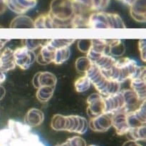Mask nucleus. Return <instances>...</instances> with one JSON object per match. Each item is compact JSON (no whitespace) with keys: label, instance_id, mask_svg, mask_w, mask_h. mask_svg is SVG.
<instances>
[{"label":"nucleus","instance_id":"9d476101","mask_svg":"<svg viewBox=\"0 0 146 146\" xmlns=\"http://www.w3.org/2000/svg\"><path fill=\"white\" fill-rule=\"evenodd\" d=\"M127 120L130 128L145 125V100L136 110L127 113Z\"/></svg>","mask_w":146,"mask_h":146},{"label":"nucleus","instance_id":"c756f323","mask_svg":"<svg viewBox=\"0 0 146 146\" xmlns=\"http://www.w3.org/2000/svg\"><path fill=\"white\" fill-rule=\"evenodd\" d=\"M93 63L89 60L87 56L80 57L76 61V68L79 73H84L85 74Z\"/></svg>","mask_w":146,"mask_h":146},{"label":"nucleus","instance_id":"c85d7f7f","mask_svg":"<svg viewBox=\"0 0 146 146\" xmlns=\"http://www.w3.org/2000/svg\"><path fill=\"white\" fill-rule=\"evenodd\" d=\"M91 81H89L86 76L80 77L74 83L75 89L77 92L83 93L86 91L91 86Z\"/></svg>","mask_w":146,"mask_h":146},{"label":"nucleus","instance_id":"5701e85b","mask_svg":"<svg viewBox=\"0 0 146 146\" xmlns=\"http://www.w3.org/2000/svg\"><path fill=\"white\" fill-rule=\"evenodd\" d=\"M56 47V48L53 63L57 64V65H60V64H64L69 58L70 55H71V50L69 48L70 46H67Z\"/></svg>","mask_w":146,"mask_h":146},{"label":"nucleus","instance_id":"72a5a7b5","mask_svg":"<svg viewBox=\"0 0 146 146\" xmlns=\"http://www.w3.org/2000/svg\"><path fill=\"white\" fill-rule=\"evenodd\" d=\"M139 50L141 54V59L145 62V39H141L139 41Z\"/></svg>","mask_w":146,"mask_h":146},{"label":"nucleus","instance_id":"20e7f679","mask_svg":"<svg viewBox=\"0 0 146 146\" xmlns=\"http://www.w3.org/2000/svg\"><path fill=\"white\" fill-rule=\"evenodd\" d=\"M49 14L54 20L55 27L70 25L74 14L72 0H53Z\"/></svg>","mask_w":146,"mask_h":146},{"label":"nucleus","instance_id":"7c9ffc66","mask_svg":"<svg viewBox=\"0 0 146 146\" xmlns=\"http://www.w3.org/2000/svg\"><path fill=\"white\" fill-rule=\"evenodd\" d=\"M24 46L29 49L34 51L36 48L42 46L47 41V40L43 39H25L24 40Z\"/></svg>","mask_w":146,"mask_h":146},{"label":"nucleus","instance_id":"39448f33","mask_svg":"<svg viewBox=\"0 0 146 146\" xmlns=\"http://www.w3.org/2000/svg\"><path fill=\"white\" fill-rule=\"evenodd\" d=\"M88 27L94 29L125 28L123 21L116 14L95 11L90 14Z\"/></svg>","mask_w":146,"mask_h":146},{"label":"nucleus","instance_id":"f704fd0d","mask_svg":"<svg viewBox=\"0 0 146 146\" xmlns=\"http://www.w3.org/2000/svg\"><path fill=\"white\" fill-rule=\"evenodd\" d=\"M123 146H142V145H141V144L138 143L137 141L129 140V141H126Z\"/></svg>","mask_w":146,"mask_h":146},{"label":"nucleus","instance_id":"ea45409f","mask_svg":"<svg viewBox=\"0 0 146 146\" xmlns=\"http://www.w3.org/2000/svg\"><path fill=\"white\" fill-rule=\"evenodd\" d=\"M0 54H1V51H0Z\"/></svg>","mask_w":146,"mask_h":146},{"label":"nucleus","instance_id":"4468645a","mask_svg":"<svg viewBox=\"0 0 146 146\" xmlns=\"http://www.w3.org/2000/svg\"><path fill=\"white\" fill-rule=\"evenodd\" d=\"M121 92L123 96L125 101V106L123 110L127 113L132 112L136 110L140 106L141 103L145 101L141 100L132 89H125L121 91Z\"/></svg>","mask_w":146,"mask_h":146},{"label":"nucleus","instance_id":"ddd939ff","mask_svg":"<svg viewBox=\"0 0 146 146\" xmlns=\"http://www.w3.org/2000/svg\"><path fill=\"white\" fill-rule=\"evenodd\" d=\"M37 0H6L7 7L13 12L24 14L36 5Z\"/></svg>","mask_w":146,"mask_h":146},{"label":"nucleus","instance_id":"1a4fd4ad","mask_svg":"<svg viewBox=\"0 0 146 146\" xmlns=\"http://www.w3.org/2000/svg\"><path fill=\"white\" fill-rule=\"evenodd\" d=\"M111 115L106 113H103L91 118L88 123V127L95 132H106L111 128Z\"/></svg>","mask_w":146,"mask_h":146},{"label":"nucleus","instance_id":"f3484780","mask_svg":"<svg viewBox=\"0 0 146 146\" xmlns=\"http://www.w3.org/2000/svg\"><path fill=\"white\" fill-rule=\"evenodd\" d=\"M8 128L11 133L17 138H26L31 133V127L26 123L10 119L8 121Z\"/></svg>","mask_w":146,"mask_h":146},{"label":"nucleus","instance_id":"423d86ee","mask_svg":"<svg viewBox=\"0 0 146 146\" xmlns=\"http://www.w3.org/2000/svg\"><path fill=\"white\" fill-rule=\"evenodd\" d=\"M14 56L16 65L23 70L28 69L36 61V57L34 51L25 46L16 48L14 51Z\"/></svg>","mask_w":146,"mask_h":146},{"label":"nucleus","instance_id":"f8f14e48","mask_svg":"<svg viewBox=\"0 0 146 146\" xmlns=\"http://www.w3.org/2000/svg\"><path fill=\"white\" fill-rule=\"evenodd\" d=\"M56 48V47L54 46L51 39L47 40L46 42L41 46L40 52L36 57L37 62L41 65H46L53 63Z\"/></svg>","mask_w":146,"mask_h":146},{"label":"nucleus","instance_id":"9b49d317","mask_svg":"<svg viewBox=\"0 0 146 146\" xmlns=\"http://www.w3.org/2000/svg\"><path fill=\"white\" fill-rule=\"evenodd\" d=\"M111 123L116 133L119 135H125L130 129L127 120V112L123 110L118 111L111 115Z\"/></svg>","mask_w":146,"mask_h":146},{"label":"nucleus","instance_id":"e433bc0d","mask_svg":"<svg viewBox=\"0 0 146 146\" xmlns=\"http://www.w3.org/2000/svg\"><path fill=\"white\" fill-rule=\"evenodd\" d=\"M6 80V75L4 74V71H2L1 70H0V85L3 84L4 82V81Z\"/></svg>","mask_w":146,"mask_h":146},{"label":"nucleus","instance_id":"6ab92c4d","mask_svg":"<svg viewBox=\"0 0 146 146\" xmlns=\"http://www.w3.org/2000/svg\"><path fill=\"white\" fill-rule=\"evenodd\" d=\"M44 120V114L37 108H31L26 114L24 121L27 125L31 128L37 127L41 125Z\"/></svg>","mask_w":146,"mask_h":146},{"label":"nucleus","instance_id":"58836bf2","mask_svg":"<svg viewBox=\"0 0 146 146\" xmlns=\"http://www.w3.org/2000/svg\"><path fill=\"white\" fill-rule=\"evenodd\" d=\"M89 146H97V145H89Z\"/></svg>","mask_w":146,"mask_h":146},{"label":"nucleus","instance_id":"7ed1b4c3","mask_svg":"<svg viewBox=\"0 0 146 146\" xmlns=\"http://www.w3.org/2000/svg\"><path fill=\"white\" fill-rule=\"evenodd\" d=\"M52 129L66 131L70 133L84 134L88 128V122L85 118L79 115H65L56 114L51 122Z\"/></svg>","mask_w":146,"mask_h":146},{"label":"nucleus","instance_id":"473e14b6","mask_svg":"<svg viewBox=\"0 0 146 146\" xmlns=\"http://www.w3.org/2000/svg\"><path fill=\"white\" fill-rule=\"evenodd\" d=\"M66 142L68 146H86V142L85 140L80 136H74L70 138Z\"/></svg>","mask_w":146,"mask_h":146},{"label":"nucleus","instance_id":"f03ea898","mask_svg":"<svg viewBox=\"0 0 146 146\" xmlns=\"http://www.w3.org/2000/svg\"><path fill=\"white\" fill-rule=\"evenodd\" d=\"M96 89L103 96H107L121 91L120 83L114 81L106 76L104 73L95 64H92L89 69L85 73Z\"/></svg>","mask_w":146,"mask_h":146},{"label":"nucleus","instance_id":"412c9836","mask_svg":"<svg viewBox=\"0 0 146 146\" xmlns=\"http://www.w3.org/2000/svg\"><path fill=\"white\" fill-rule=\"evenodd\" d=\"M108 55L111 56H121L125 51V47L120 39L108 40Z\"/></svg>","mask_w":146,"mask_h":146},{"label":"nucleus","instance_id":"bb28decb","mask_svg":"<svg viewBox=\"0 0 146 146\" xmlns=\"http://www.w3.org/2000/svg\"><path fill=\"white\" fill-rule=\"evenodd\" d=\"M36 98L40 102H48L54 94L55 87L42 86L37 88Z\"/></svg>","mask_w":146,"mask_h":146},{"label":"nucleus","instance_id":"f257e3e1","mask_svg":"<svg viewBox=\"0 0 146 146\" xmlns=\"http://www.w3.org/2000/svg\"><path fill=\"white\" fill-rule=\"evenodd\" d=\"M104 75L110 79L121 84L134 78H145V66H139L134 60L125 57L116 60L111 70Z\"/></svg>","mask_w":146,"mask_h":146},{"label":"nucleus","instance_id":"4be33fe9","mask_svg":"<svg viewBox=\"0 0 146 146\" xmlns=\"http://www.w3.org/2000/svg\"><path fill=\"white\" fill-rule=\"evenodd\" d=\"M131 87L141 100H145V78L138 77L131 79Z\"/></svg>","mask_w":146,"mask_h":146},{"label":"nucleus","instance_id":"aec40b11","mask_svg":"<svg viewBox=\"0 0 146 146\" xmlns=\"http://www.w3.org/2000/svg\"><path fill=\"white\" fill-rule=\"evenodd\" d=\"M116 60L111 56L108 54H102L97 59L93 62V64L98 67L101 71L106 74L111 70Z\"/></svg>","mask_w":146,"mask_h":146},{"label":"nucleus","instance_id":"2eb2a0df","mask_svg":"<svg viewBox=\"0 0 146 146\" xmlns=\"http://www.w3.org/2000/svg\"><path fill=\"white\" fill-rule=\"evenodd\" d=\"M57 79L54 74L50 72H38L34 75L32 84L36 88L42 86L55 87Z\"/></svg>","mask_w":146,"mask_h":146},{"label":"nucleus","instance_id":"cd10ccee","mask_svg":"<svg viewBox=\"0 0 146 146\" xmlns=\"http://www.w3.org/2000/svg\"><path fill=\"white\" fill-rule=\"evenodd\" d=\"M90 15H83V14H74L70 21V25L74 27H87L88 24V18Z\"/></svg>","mask_w":146,"mask_h":146},{"label":"nucleus","instance_id":"0eeeda50","mask_svg":"<svg viewBox=\"0 0 146 146\" xmlns=\"http://www.w3.org/2000/svg\"><path fill=\"white\" fill-rule=\"evenodd\" d=\"M104 113L113 115L118 111L123 109L125 106V101L121 91L115 94H111L104 97Z\"/></svg>","mask_w":146,"mask_h":146},{"label":"nucleus","instance_id":"6e6552de","mask_svg":"<svg viewBox=\"0 0 146 146\" xmlns=\"http://www.w3.org/2000/svg\"><path fill=\"white\" fill-rule=\"evenodd\" d=\"M87 113L90 118L104 113V97L100 94H92L87 98Z\"/></svg>","mask_w":146,"mask_h":146},{"label":"nucleus","instance_id":"a211bd4d","mask_svg":"<svg viewBox=\"0 0 146 146\" xmlns=\"http://www.w3.org/2000/svg\"><path fill=\"white\" fill-rule=\"evenodd\" d=\"M131 14L138 22L145 21V0H135L130 5Z\"/></svg>","mask_w":146,"mask_h":146},{"label":"nucleus","instance_id":"c9c22d12","mask_svg":"<svg viewBox=\"0 0 146 146\" xmlns=\"http://www.w3.org/2000/svg\"><path fill=\"white\" fill-rule=\"evenodd\" d=\"M7 8V4H6V0H0V14H2L4 12Z\"/></svg>","mask_w":146,"mask_h":146},{"label":"nucleus","instance_id":"4c0bfd02","mask_svg":"<svg viewBox=\"0 0 146 146\" xmlns=\"http://www.w3.org/2000/svg\"><path fill=\"white\" fill-rule=\"evenodd\" d=\"M6 94V91H5V88L2 86L1 85H0V100L2 99L4 97Z\"/></svg>","mask_w":146,"mask_h":146},{"label":"nucleus","instance_id":"393cba45","mask_svg":"<svg viewBox=\"0 0 146 146\" xmlns=\"http://www.w3.org/2000/svg\"><path fill=\"white\" fill-rule=\"evenodd\" d=\"M10 27L12 28H30L34 27V21L27 16L20 14L11 21Z\"/></svg>","mask_w":146,"mask_h":146},{"label":"nucleus","instance_id":"a878e982","mask_svg":"<svg viewBox=\"0 0 146 146\" xmlns=\"http://www.w3.org/2000/svg\"><path fill=\"white\" fill-rule=\"evenodd\" d=\"M36 28H52L54 26V20L50 14H42L34 21Z\"/></svg>","mask_w":146,"mask_h":146},{"label":"nucleus","instance_id":"dca6fc26","mask_svg":"<svg viewBox=\"0 0 146 146\" xmlns=\"http://www.w3.org/2000/svg\"><path fill=\"white\" fill-rule=\"evenodd\" d=\"M14 50L6 48L0 54V70L4 72L11 71L16 68Z\"/></svg>","mask_w":146,"mask_h":146},{"label":"nucleus","instance_id":"b1692460","mask_svg":"<svg viewBox=\"0 0 146 146\" xmlns=\"http://www.w3.org/2000/svg\"><path fill=\"white\" fill-rule=\"evenodd\" d=\"M125 135L128 139L135 141H143L145 140V125L135 128H131Z\"/></svg>","mask_w":146,"mask_h":146},{"label":"nucleus","instance_id":"2f4dec72","mask_svg":"<svg viewBox=\"0 0 146 146\" xmlns=\"http://www.w3.org/2000/svg\"><path fill=\"white\" fill-rule=\"evenodd\" d=\"M92 43V39L90 38H85V39H81L78 42V48L80 51L86 54L90 49Z\"/></svg>","mask_w":146,"mask_h":146}]
</instances>
